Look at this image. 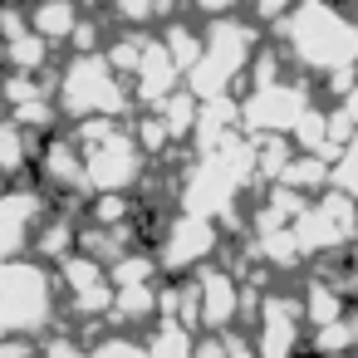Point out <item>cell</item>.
<instances>
[{"label":"cell","instance_id":"obj_16","mask_svg":"<svg viewBox=\"0 0 358 358\" xmlns=\"http://www.w3.org/2000/svg\"><path fill=\"white\" fill-rule=\"evenodd\" d=\"M309 343H314V353H353L358 348V314H343L334 324H319L309 334Z\"/></svg>","mask_w":358,"mask_h":358},{"label":"cell","instance_id":"obj_17","mask_svg":"<svg viewBox=\"0 0 358 358\" xmlns=\"http://www.w3.org/2000/svg\"><path fill=\"white\" fill-rule=\"evenodd\" d=\"M280 182H289L294 192H309V187L319 192L324 182H334V167H329V157H319V152H299V157L285 167Z\"/></svg>","mask_w":358,"mask_h":358},{"label":"cell","instance_id":"obj_33","mask_svg":"<svg viewBox=\"0 0 358 358\" xmlns=\"http://www.w3.org/2000/svg\"><path fill=\"white\" fill-rule=\"evenodd\" d=\"M314 358H358V353H314Z\"/></svg>","mask_w":358,"mask_h":358},{"label":"cell","instance_id":"obj_1","mask_svg":"<svg viewBox=\"0 0 358 358\" xmlns=\"http://www.w3.org/2000/svg\"><path fill=\"white\" fill-rule=\"evenodd\" d=\"M285 40L309 69H324V74L353 69L358 59V25L343 20V10L329 6V0H304L285 20Z\"/></svg>","mask_w":358,"mask_h":358},{"label":"cell","instance_id":"obj_14","mask_svg":"<svg viewBox=\"0 0 358 358\" xmlns=\"http://www.w3.org/2000/svg\"><path fill=\"white\" fill-rule=\"evenodd\" d=\"M157 309H162V294H157L152 285H123L108 319H118V324H143V319H152Z\"/></svg>","mask_w":358,"mask_h":358},{"label":"cell","instance_id":"obj_2","mask_svg":"<svg viewBox=\"0 0 358 358\" xmlns=\"http://www.w3.org/2000/svg\"><path fill=\"white\" fill-rule=\"evenodd\" d=\"M64 280H55L40 260H6L0 270V324L6 334H40L55 324V294Z\"/></svg>","mask_w":358,"mask_h":358},{"label":"cell","instance_id":"obj_5","mask_svg":"<svg viewBox=\"0 0 358 358\" xmlns=\"http://www.w3.org/2000/svg\"><path fill=\"white\" fill-rule=\"evenodd\" d=\"M84 157H89V182H94V192H128V187L143 182V157H148V152L138 148V138L113 133V138H103L99 148H89Z\"/></svg>","mask_w":358,"mask_h":358},{"label":"cell","instance_id":"obj_18","mask_svg":"<svg viewBox=\"0 0 358 358\" xmlns=\"http://www.w3.org/2000/svg\"><path fill=\"white\" fill-rule=\"evenodd\" d=\"M304 314H309V324H314V329H319V324L343 319V289H338V285L314 280V285L304 289Z\"/></svg>","mask_w":358,"mask_h":358},{"label":"cell","instance_id":"obj_15","mask_svg":"<svg viewBox=\"0 0 358 358\" xmlns=\"http://www.w3.org/2000/svg\"><path fill=\"white\" fill-rule=\"evenodd\" d=\"M79 245V236H74V221L69 216H59V221H50V226H40L35 231V255L40 260H69V250Z\"/></svg>","mask_w":358,"mask_h":358},{"label":"cell","instance_id":"obj_31","mask_svg":"<svg viewBox=\"0 0 358 358\" xmlns=\"http://www.w3.org/2000/svg\"><path fill=\"white\" fill-rule=\"evenodd\" d=\"M226 358H260V348H255L250 338H236V334H231V353H226Z\"/></svg>","mask_w":358,"mask_h":358},{"label":"cell","instance_id":"obj_25","mask_svg":"<svg viewBox=\"0 0 358 358\" xmlns=\"http://www.w3.org/2000/svg\"><path fill=\"white\" fill-rule=\"evenodd\" d=\"M108 6H113V15H118V20L143 25V20H152V15L162 10V0H108Z\"/></svg>","mask_w":358,"mask_h":358},{"label":"cell","instance_id":"obj_9","mask_svg":"<svg viewBox=\"0 0 358 358\" xmlns=\"http://www.w3.org/2000/svg\"><path fill=\"white\" fill-rule=\"evenodd\" d=\"M45 211H50V196H45V192L15 187V192L6 196V211H0V245H6V260H20V255L35 245L30 231H40Z\"/></svg>","mask_w":358,"mask_h":358},{"label":"cell","instance_id":"obj_24","mask_svg":"<svg viewBox=\"0 0 358 358\" xmlns=\"http://www.w3.org/2000/svg\"><path fill=\"white\" fill-rule=\"evenodd\" d=\"M167 138H172V128H167L162 113H143V118H138V148H143V152H162Z\"/></svg>","mask_w":358,"mask_h":358},{"label":"cell","instance_id":"obj_21","mask_svg":"<svg viewBox=\"0 0 358 358\" xmlns=\"http://www.w3.org/2000/svg\"><path fill=\"white\" fill-rule=\"evenodd\" d=\"M128 216H133L128 192H99L94 196V226H123Z\"/></svg>","mask_w":358,"mask_h":358},{"label":"cell","instance_id":"obj_32","mask_svg":"<svg viewBox=\"0 0 358 358\" xmlns=\"http://www.w3.org/2000/svg\"><path fill=\"white\" fill-rule=\"evenodd\" d=\"M343 113H348V118H353V128H358V89H348V94H343Z\"/></svg>","mask_w":358,"mask_h":358},{"label":"cell","instance_id":"obj_3","mask_svg":"<svg viewBox=\"0 0 358 358\" xmlns=\"http://www.w3.org/2000/svg\"><path fill=\"white\" fill-rule=\"evenodd\" d=\"M55 94H59V108L69 118H118L128 108V94L118 89L113 64L99 55H79Z\"/></svg>","mask_w":358,"mask_h":358},{"label":"cell","instance_id":"obj_19","mask_svg":"<svg viewBox=\"0 0 358 358\" xmlns=\"http://www.w3.org/2000/svg\"><path fill=\"white\" fill-rule=\"evenodd\" d=\"M152 358H196V334L177 319H167L157 334H152Z\"/></svg>","mask_w":358,"mask_h":358},{"label":"cell","instance_id":"obj_26","mask_svg":"<svg viewBox=\"0 0 358 358\" xmlns=\"http://www.w3.org/2000/svg\"><path fill=\"white\" fill-rule=\"evenodd\" d=\"M15 123H20V128H50V123H55V103L30 99V103H20V108H15Z\"/></svg>","mask_w":358,"mask_h":358},{"label":"cell","instance_id":"obj_23","mask_svg":"<svg viewBox=\"0 0 358 358\" xmlns=\"http://www.w3.org/2000/svg\"><path fill=\"white\" fill-rule=\"evenodd\" d=\"M334 187H338V192H348V196L358 201V138L334 157Z\"/></svg>","mask_w":358,"mask_h":358},{"label":"cell","instance_id":"obj_28","mask_svg":"<svg viewBox=\"0 0 358 358\" xmlns=\"http://www.w3.org/2000/svg\"><path fill=\"white\" fill-rule=\"evenodd\" d=\"M0 358H40V343L30 334H6V348H0Z\"/></svg>","mask_w":358,"mask_h":358},{"label":"cell","instance_id":"obj_4","mask_svg":"<svg viewBox=\"0 0 358 358\" xmlns=\"http://www.w3.org/2000/svg\"><path fill=\"white\" fill-rule=\"evenodd\" d=\"M216 245H221L216 216L182 211V216H172V226L162 231V255H157V260H162L167 275H187V270H196L201 260H211Z\"/></svg>","mask_w":358,"mask_h":358},{"label":"cell","instance_id":"obj_30","mask_svg":"<svg viewBox=\"0 0 358 358\" xmlns=\"http://www.w3.org/2000/svg\"><path fill=\"white\" fill-rule=\"evenodd\" d=\"M192 6H196L201 15H211V20H226V15L241 6V0H192Z\"/></svg>","mask_w":358,"mask_h":358},{"label":"cell","instance_id":"obj_7","mask_svg":"<svg viewBox=\"0 0 358 358\" xmlns=\"http://www.w3.org/2000/svg\"><path fill=\"white\" fill-rule=\"evenodd\" d=\"M59 280H64V289H69L74 314H84V319H94V314H113L118 285H113V275L103 270V260H94V255H69L64 270H59Z\"/></svg>","mask_w":358,"mask_h":358},{"label":"cell","instance_id":"obj_8","mask_svg":"<svg viewBox=\"0 0 358 358\" xmlns=\"http://www.w3.org/2000/svg\"><path fill=\"white\" fill-rule=\"evenodd\" d=\"M309 113V103H304V89H294V84H265V89H255L250 99H245V123L265 138V133H294V123Z\"/></svg>","mask_w":358,"mask_h":358},{"label":"cell","instance_id":"obj_13","mask_svg":"<svg viewBox=\"0 0 358 358\" xmlns=\"http://www.w3.org/2000/svg\"><path fill=\"white\" fill-rule=\"evenodd\" d=\"M79 25H84L79 0H35V10H30V30L45 40H69Z\"/></svg>","mask_w":358,"mask_h":358},{"label":"cell","instance_id":"obj_11","mask_svg":"<svg viewBox=\"0 0 358 358\" xmlns=\"http://www.w3.org/2000/svg\"><path fill=\"white\" fill-rule=\"evenodd\" d=\"M35 162H40L45 182L59 187V192H84V187H94V182H89V157H84V148H79L74 138H55L45 152H35Z\"/></svg>","mask_w":358,"mask_h":358},{"label":"cell","instance_id":"obj_10","mask_svg":"<svg viewBox=\"0 0 358 358\" xmlns=\"http://www.w3.org/2000/svg\"><path fill=\"white\" fill-rule=\"evenodd\" d=\"M192 275H196V285H201V329L231 334L226 324L241 319V294H245V285H241L231 270H216V265H201V270H192Z\"/></svg>","mask_w":358,"mask_h":358},{"label":"cell","instance_id":"obj_6","mask_svg":"<svg viewBox=\"0 0 358 358\" xmlns=\"http://www.w3.org/2000/svg\"><path fill=\"white\" fill-rule=\"evenodd\" d=\"M304 329H309L304 299H294V294H265L260 299V338H255L260 358H294Z\"/></svg>","mask_w":358,"mask_h":358},{"label":"cell","instance_id":"obj_12","mask_svg":"<svg viewBox=\"0 0 358 358\" xmlns=\"http://www.w3.org/2000/svg\"><path fill=\"white\" fill-rule=\"evenodd\" d=\"M177 74H182V64L172 59V50H167V45H148V59H143V69L133 74V79H138V99L152 103V108H162V103L177 94Z\"/></svg>","mask_w":358,"mask_h":358},{"label":"cell","instance_id":"obj_29","mask_svg":"<svg viewBox=\"0 0 358 358\" xmlns=\"http://www.w3.org/2000/svg\"><path fill=\"white\" fill-rule=\"evenodd\" d=\"M250 10H255L260 20H285V15L294 10V0H250Z\"/></svg>","mask_w":358,"mask_h":358},{"label":"cell","instance_id":"obj_20","mask_svg":"<svg viewBox=\"0 0 358 358\" xmlns=\"http://www.w3.org/2000/svg\"><path fill=\"white\" fill-rule=\"evenodd\" d=\"M45 55H50V40H45V35H35V30L10 35V69H15V74H40Z\"/></svg>","mask_w":358,"mask_h":358},{"label":"cell","instance_id":"obj_22","mask_svg":"<svg viewBox=\"0 0 358 358\" xmlns=\"http://www.w3.org/2000/svg\"><path fill=\"white\" fill-rule=\"evenodd\" d=\"M89 353H94V358H152V343H138V338H128V334H108V338H99Z\"/></svg>","mask_w":358,"mask_h":358},{"label":"cell","instance_id":"obj_27","mask_svg":"<svg viewBox=\"0 0 358 358\" xmlns=\"http://www.w3.org/2000/svg\"><path fill=\"white\" fill-rule=\"evenodd\" d=\"M40 358H94V353H89V348H79L69 334H55V338L45 343V353H40Z\"/></svg>","mask_w":358,"mask_h":358}]
</instances>
